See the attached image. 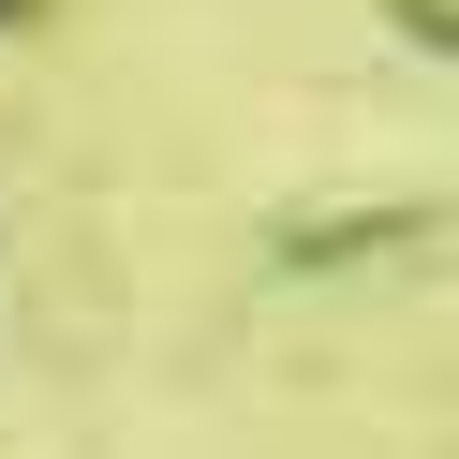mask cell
Segmentation results:
<instances>
[{
  "mask_svg": "<svg viewBox=\"0 0 459 459\" xmlns=\"http://www.w3.org/2000/svg\"><path fill=\"white\" fill-rule=\"evenodd\" d=\"M0 15H15V0H0Z\"/></svg>",
  "mask_w": 459,
  "mask_h": 459,
  "instance_id": "obj_1",
  "label": "cell"
}]
</instances>
